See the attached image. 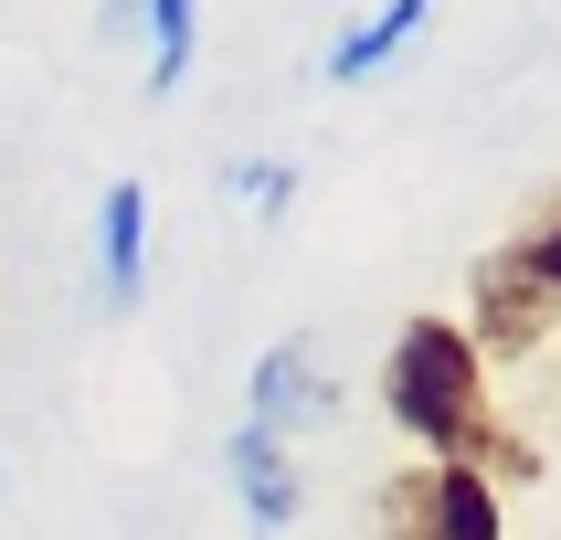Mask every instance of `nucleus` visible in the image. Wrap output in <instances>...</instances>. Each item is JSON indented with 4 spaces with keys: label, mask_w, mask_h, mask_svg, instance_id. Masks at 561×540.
<instances>
[{
    "label": "nucleus",
    "mask_w": 561,
    "mask_h": 540,
    "mask_svg": "<svg viewBox=\"0 0 561 540\" xmlns=\"http://www.w3.org/2000/svg\"><path fill=\"white\" fill-rule=\"evenodd\" d=\"M381 413H392L435 467H477V476L488 467L530 476L540 467L530 445L488 413V360H477L467 329H445V318H403V340H392V360H381Z\"/></svg>",
    "instance_id": "obj_1"
},
{
    "label": "nucleus",
    "mask_w": 561,
    "mask_h": 540,
    "mask_svg": "<svg viewBox=\"0 0 561 540\" xmlns=\"http://www.w3.org/2000/svg\"><path fill=\"white\" fill-rule=\"evenodd\" d=\"M551 318H561V202L540 222H519L508 244L477 254V329H467V349L477 360H519V349L551 340Z\"/></svg>",
    "instance_id": "obj_2"
},
{
    "label": "nucleus",
    "mask_w": 561,
    "mask_h": 540,
    "mask_svg": "<svg viewBox=\"0 0 561 540\" xmlns=\"http://www.w3.org/2000/svg\"><path fill=\"white\" fill-rule=\"evenodd\" d=\"M499 530H508L499 487L477 467H435V456L413 476H392L381 508H371V540H499Z\"/></svg>",
    "instance_id": "obj_3"
},
{
    "label": "nucleus",
    "mask_w": 561,
    "mask_h": 540,
    "mask_svg": "<svg viewBox=\"0 0 561 540\" xmlns=\"http://www.w3.org/2000/svg\"><path fill=\"white\" fill-rule=\"evenodd\" d=\"M244 424H254V435H276L286 456H297V435H318V424H340V371L318 360V340H276L265 360H254Z\"/></svg>",
    "instance_id": "obj_4"
},
{
    "label": "nucleus",
    "mask_w": 561,
    "mask_h": 540,
    "mask_svg": "<svg viewBox=\"0 0 561 540\" xmlns=\"http://www.w3.org/2000/svg\"><path fill=\"white\" fill-rule=\"evenodd\" d=\"M138 276H149V191L106 181V202H95V297L138 308Z\"/></svg>",
    "instance_id": "obj_5"
},
{
    "label": "nucleus",
    "mask_w": 561,
    "mask_h": 540,
    "mask_svg": "<svg viewBox=\"0 0 561 540\" xmlns=\"http://www.w3.org/2000/svg\"><path fill=\"white\" fill-rule=\"evenodd\" d=\"M222 467H233V498H244V519H254V530H286V519H297V456H286L276 435L233 424Z\"/></svg>",
    "instance_id": "obj_6"
},
{
    "label": "nucleus",
    "mask_w": 561,
    "mask_h": 540,
    "mask_svg": "<svg viewBox=\"0 0 561 540\" xmlns=\"http://www.w3.org/2000/svg\"><path fill=\"white\" fill-rule=\"evenodd\" d=\"M424 11H435V0H381L360 32H340V54H329V85H360V74H381V64L403 54L413 32H424Z\"/></svg>",
    "instance_id": "obj_7"
},
{
    "label": "nucleus",
    "mask_w": 561,
    "mask_h": 540,
    "mask_svg": "<svg viewBox=\"0 0 561 540\" xmlns=\"http://www.w3.org/2000/svg\"><path fill=\"white\" fill-rule=\"evenodd\" d=\"M191 54H202V0H149V95H181Z\"/></svg>",
    "instance_id": "obj_8"
},
{
    "label": "nucleus",
    "mask_w": 561,
    "mask_h": 540,
    "mask_svg": "<svg viewBox=\"0 0 561 540\" xmlns=\"http://www.w3.org/2000/svg\"><path fill=\"white\" fill-rule=\"evenodd\" d=\"M233 191H244L254 212H286V170H276V159H244V170H233Z\"/></svg>",
    "instance_id": "obj_9"
}]
</instances>
